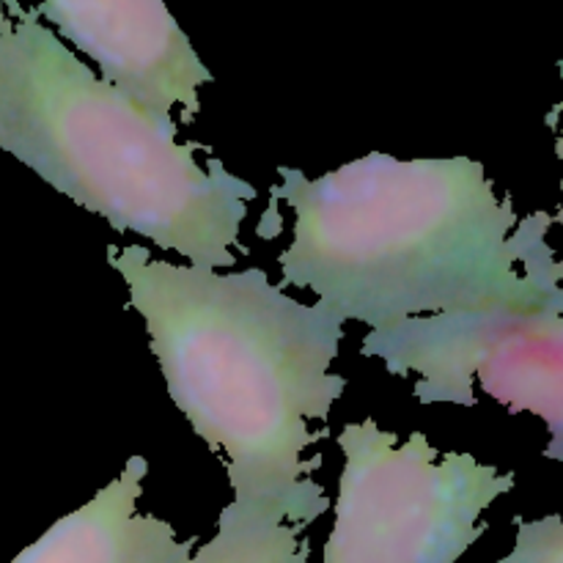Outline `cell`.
I'll list each match as a JSON object with an SVG mask.
<instances>
[{"label":"cell","instance_id":"1","mask_svg":"<svg viewBox=\"0 0 563 563\" xmlns=\"http://www.w3.org/2000/svg\"><path fill=\"white\" fill-rule=\"evenodd\" d=\"M278 176L269 196L295 212L280 286L313 291L341 322L388 333L440 313L563 308V258L548 245L563 218H517L476 159L372 152L319 179Z\"/></svg>","mask_w":563,"mask_h":563},{"label":"cell","instance_id":"2","mask_svg":"<svg viewBox=\"0 0 563 563\" xmlns=\"http://www.w3.org/2000/svg\"><path fill=\"white\" fill-rule=\"evenodd\" d=\"M170 401L192 432L225 454L231 504L218 522L308 528L330 509L306 460L328 432L346 379L330 374L344 322L322 302L295 300L264 269L214 273L154 258L143 245H108Z\"/></svg>","mask_w":563,"mask_h":563},{"label":"cell","instance_id":"3","mask_svg":"<svg viewBox=\"0 0 563 563\" xmlns=\"http://www.w3.org/2000/svg\"><path fill=\"white\" fill-rule=\"evenodd\" d=\"M176 121L99 80L31 5L0 3V152L77 207L192 267L236 264L256 187Z\"/></svg>","mask_w":563,"mask_h":563},{"label":"cell","instance_id":"4","mask_svg":"<svg viewBox=\"0 0 563 563\" xmlns=\"http://www.w3.org/2000/svg\"><path fill=\"white\" fill-rule=\"evenodd\" d=\"M339 449L324 563H456L487 531L484 511L517 482L473 454H440L423 432L399 443L374 418L344 423Z\"/></svg>","mask_w":563,"mask_h":563},{"label":"cell","instance_id":"5","mask_svg":"<svg viewBox=\"0 0 563 563\" xmlns=\"http://www.w3.org/2000/svg\"><path fill=\"white\" fill-rule=\"evenodd\" d=\"M361 352L394 377H416L421 405L476 407V383L511 412L550 429L544 456L563 462V308L440 313L368 333Z\"/></svg>","mask_w":563,"mask_h":563},{"label":"cell","instance_id":"6","mask_svg":"<svg viewBox=\"0 0 563 563\" xmlns=\"http://www.w3.org/2000/svg\"><path fill=\"white\" fill-rule=\"evenodd\" d=\"M38 20L55 25L91 58L99 80L159 115L170 119L179 104L190 124L201 110L198 88L212 82V71L192 49L168 5L159 0H47L31 5Z\"/></svg>","mask_w":563,"mask_h":563},{"label":"cell","instance_id":"7","mask_svg":"<svg viewBox=\"0 0 563 563\" xmlns=\"http://www.w3.org/2000/svg\"><path fill=\"white\" fill-rule=\"evenodd\" d=\"M146 473L148 462L130 456L113 482L55 520L11 563H185L196 539L181 542L170 522L137 509Z\"/></svg>","mask_w":563,"mask_h":563},{"label":"cell","instance_id":"8","mask_svg":"<svg viewBox=\"0 0 563 563\" xmlns=\"http://www.w3.org/2000/svg\"><path fill=\"white\" fill-rule=\"evenodd\" d=\"M311 544L302 528L286 522H218L203 548L192 550L185 563H308Z\"/></svg>","mask_w":563,"mask_h":563},{"label":"cell","instance_id":"9","mask_svg":"<svg viewBox=\"0 0 563 563\" xmlns=\"http://www.w3.org/2000/svg\"><path fill=\"white\" fill-rule=\"evenodd\" d=\"M515 526V550L498 563H563V515H550L542 520L517 517Z\"/></svg>","mask_w":563,"mask_h":563},{"label":"cell","instance_id":"10","mask_svg":"<svg viewBox=\"0 0 563 563\" xmlns=\"http://www.w3.org/2000/svg\"><path fill=\"white\" fill-rule=\"evenodd\" d=\"M561 80H563V58H561ZM561 115V130H559V141H555V154H559V159L563 163V99L559 104H555V110L550 113V119H559Z\"/></svg>","mask_w":563,"mask_h":563}]
</instances>
